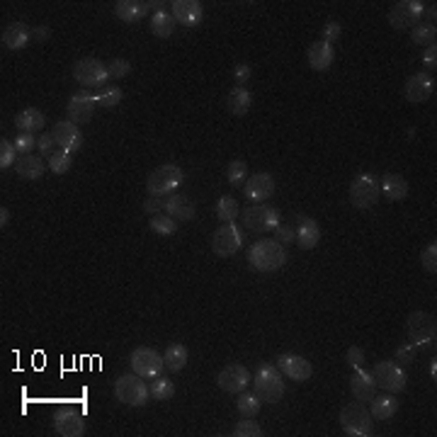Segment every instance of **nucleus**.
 Segmentation results:
<instances>
[{
    "mask_svg": "<svg viewBox=\"0 0 437 437\" xmlns=\"http://www.w3.org/2000/svg\"><path fill=\"white\" fill-rule=\"evenodd\" d=\"M248 263L258 272H277L287 263V248L280 241H272V238L255 241L248 251Z\"/></svg>",
    "mask_w": 437,
    "mask_h": 437,
    "instance_id": "1",
    "label": "nucleus"
},
{
    "mask_svg": "<svg viewBox=\"0 0 437 437\" xmlns=\"http://www.w3.org/2000/svg\"><path fill=\"white\" fill-rule=\"evenodd\" d=\"M183 180H185L183 168L173 166V163H166V166H158L149 178H146V190H149L151 197H170L178 192Z\"/></svg>",
    "mask_w": 437,
    "mask_h": 437,
    "instance_id": "2",
    "label": "nucleus"
},
{
    "mask_svg": "<svg viewBox=\"0 0 437 437\" xmlns=\"http://www.w3.org/2000/svg\"><path fill=\"white\" fill-rule=\"evenodd\" d=\"M255 394L265 404H277L285 396V379L280 374V367L270 365V362L258 367V374H255Z\"/></svg>",
    "mask_w": 437,
    "mask_h": 437,
    "instance_id": "3",
    "label": "nucleus"
},
{
    "mask_svg": "<svg viewBox=\"0 0 437 437\" xmlns=\"http://www.w3.org/2000/svg\"><path fill=\"white\" fill-rule=\"evenodd\" d=\"M243 226L253 234H270L280 226V212L265 202H253L243 209Z\"/></svg>",
    "mask_w": 437,
    "mask_h": 437,
    "instance_id": "4",
    "label": "nucleus"
},
{
    "mask_svg": "<svg viewBox=\"0 0 437 437\" xmlns=\"http://www.w3.org/2000/svg\"><path fill=\"white\" fill-rule=\"evenodd\" d=\"M340 428L350 437L372 435V413L367 411L362 401H353V404L343 406V411H340Z\"/></svg>",
    "mask_w": 437,
    "mask_h": 437,
    "instance_id": "5",
    "label": "nucleus"
},
{
    "mask_svg": "<svg viewBox=\"0 0 437 437\" xmlns=\"http://www.w3.org/2000/svg\"><path fill=\"white\" fill-rule=\"evenodd\" d=\"M406 333H408V343L411 345H416V348H430L437 336L435 316L425 314V311H413V314L408 316Z\"/></svg>",
    "mask_w": 437,
    "mask_h": 437,
    "instance_id": "6",
    "label": "nucleus"
},
{
    "mask_svg": "<svg viewBox=\"0 0 437 437\" xmlns=\"http://www.w3.org/2000/svg\"><path fill=\"white\" fill-rule=\"evenodd\" d=\"M115 394L122 404L132 408L144 406L151 399V391L144 384V377H139V374H122L115 382Z\"/></svg>",
    "mask_w": 437,
    "mask_h": 437,
    "instance_id": "7",
    "label": "nucleus"
},
{
    "mask_svg": "<svg viewBox=\"0 0 437 437\" xmlns=\"http://www.w3.org/2000/svg\"><path fill=\"white\" fill-rule=\"evenodd\" d=\"M379 178L372 173H360L350 185V202L355 209H372L379 202Z\"/></svg>",
    "mask_w": 437,
    "mask_h": 437,
    "instance_id": "8",
    "label": "nucleus"
},
{
    "mask_svg": "<svg viewBox=\"0 0 437 437\" xmlns=\"http://www.w3.org/2000/svg\"><path fill=\"white\" fill-rule=\"evenodd\" d=\"M374 382H377L379 389L389 391V394H399V391L406 389V372L404 367L399 365L396 360H382L374 365V372H372Z\"/></svg>",
    "mask_w": 437,
    "mask_h": 437,
    "instance_id": "9",
    "label": "nucleus"
},
{
    "mask_svg": "<svg viewBox=\"0 0 437 437\" xmlns=\"http://www.w3.org/2000/svg\"><path fill=\"white\" fill-rule=\"evenodd\" d=\"M425 3L423 0H401L391 8L389 13V22L394 30H408V27L418 25L423 17Z\"/></svg>",
    "mask_w": 437,
    "mask_h": 437,
    "instance_id": "10",
    "label": "nucleus"
},
{
    "mask_svg": "<svg viewBox=\"0 0 437 437\" xmlns=\"http://www.w3.org/2000/svg\"><path fill=\"white\" fill-rule=\"evenodd\" d=\"M129 365H132V372L139 374V377H158L166 365H163V357L156 353L153 348H136L132 357H129Z\"/></svg>",
    "mask_w": 437,
    "mask_h": 437,
    "instance_id": "11",
    "label": "nucleus"
},
{
    "mask_svg": "<svg viewBox=\"0 0 437 437\" xmlns=\"http://www.w3.org/2000/svg\"><path fill=\"white\" fill-rule=\"evenodd\" d=\"M243 246V234L241 229L234 224H224L214 231L212 236V251L219 255V258H231V255L238 253V248Z\"/></svg>",
    "mask_w": 437,
    "mask_h": 437,
    "instance_id": "12",
    "label": "nucleus"
},
{
    "mask_svg": "<svg viewBox=\"0 0 437 437\" xmlns=\"http://www.w3.org/2000/svg\"><path fill=\"white\" fill-rule=\"evenodd\" d=\"M73 78H76L81 85H88V88H100L110 81L107 76V64H102L98 59H81L76 66H73Z\"/></svg>",
    "mask_w": 437,
    "mask_h": 437,
    "instance_id": "13",
    "label": "nucleus"
},
{
    "mask_svg": "<svg viewBox=\"0 0 437 437\" xmlns=\"http://www.w3.org/2000/svg\"><path fill=\"white\" fill-rule=\"evenodd\" d=\"M95 107H98V98H95V93L81 90V93L71 95V100H68V105H66L68 122H73V124L90 122L93 115H95Z\"/></svg>",
    "mask_w": 437,
    "mask_h": 437,
    "instance_id": "14",
    "label": "nucleus"
},
{
    "mask_svg": "<svg viewBox=\"0 0 437 437\" xmlns=\"http://www.w3.org/2000/svg\"><path fill=\"white\" fill-rule=\"evenodd\" d=\"M217 384L221 391H226V394H241V391H246V387L251 384V372L243 365H229L219 372Z\"/></svg>",
    "mask_w": 437,
    "mask_h": 437,
    "instance_id": "15",
    "label": "nucleus"
},
{
    "mask_svg": "<svg viewBox=\"0 0 437 437\" xmlns=\"http://www.w3.org/2000/svg\"><path fill=\"white\" fill-rule=\"evenodd\" d=\"M404 93H406V100L413 102V105L430 100V98H433V93H435V78L430 76V73H425V71L413 73V76L406 81Z\"/></svg>",
    "mask_w": 437,
    "mask_h": 437,
    "instance_id": "16",
    "label": "nucleus"
},
{
    "mask_svg": "<svg viewBox=\"0 0 437 437\" xmlns=\"http://www.w3.org/2000/svg\"><path fill=\"white\" fill-rule=\"evenodd\" d=\"M51 134H54V141L61 151H68V153H76L78 149L83 146V134L78 129V124L73 122H56L51 127Z\"/></svg>",
    "mask_w": 437,
    "mask_h": 437,
    "instance_id": "17",
    "label": "nucleus"
},
{
    "mask_svg": "<svg viewBox=\"0 0 437 437\" xmlns=\"http://www.w3.org/2000/svg\"><path fill=\"white\" fill-rule=\"evenodd\" d=\"M277 367H280L282 374H287L289 379H294V382H306V379H311V374H314V367H311V362L306 360V357L294 355V353L280 355V360H277Z\"/></svg>",
    "mask_w": 437,
    "mask_h": 437,
    "instance_id": "18",
    "label": "nucleus"
},
{
    "mask_svg": "<svg viewBox=\"0 0 437 437\" xmlns=\"http://www.w3.org/2000/svg\"><path fill=\"white\" fill-rule=\"evenodd\" d=\"M243 195L251 202H265L275 195V178L270 173H255L243 183Z\"/></svg>",
    "mask_w": 437,
    "mask_h": 437,
    "instance_id": "19",
    "label": "nucleus"
},
{
    "mask_svg": "<svg viewBox=\"0 0 437 437\" xmlns=\"http://www.w3.org/2000/svg\"><path fill=\"white\" fill-rule=\"evenodd\" d=\"M173 5V17L178 25L183 27H197L204 20V8L200 0H175Z\"/></svg>",
    "mask_w": 437,
    "mask_h": 437,
    "instance_id": "20",
    "label": "nucleus"
},
{
    "mask_svg": "<svg viewBox=\"0 0 437 437\" xmlns=\"http://www.w3.org/2000/svg\"><path fill=\"white\" fill-rule=\"evenodd\" d=\"M54 430L61 437H83L85 435V421L71 408H61L54 416Z\"/></svg>",
    "mask_w": 437,
    "mask_h": 437,
    "instance_id": "21",
    "label": "nucleus"
},
{
    "mask_svg": "<svg viewBox=\"0 0 437 437\" xmlns=\"http://www.w3.org/2000/svg\"><path fill=\"white\" fill-rule=\"evenodd\" d=\"M350 389H353L355 399L367 404V401L374 399V391H377V382H374L372 372L365 370V367H357L353 379H350Z\"/></svg>",
    "mask_w": 437,
    "mask_h": 437,
    "instance_id": "22",
    "label": "nucleus"
},
{
    "mask_svg": "<svg viewBox=\"0 0 437 437\" xmlns=\"http://www.w3.org/2000/svg\"><path fill=\"white\" fill-rule=\"evenodd\" d=\"M149 10L156 13V3H141V0H119V3L115 5V15L122 22H129V25L139 22L141 17L149 13Z\"/></svg>",
    "mask_w": 437,
    "mask_h": 437,
    "instance_id": "23",
    "label": "nucleus"
},
{
    "mask_svg": "<svg viewBox=\"0 0 437 437\" xmlns=\"http://www.w3.org/2000/svg\"><path fill=\"white\" fill-rule=\"evenodd\" d=\"M379 192H382L387 200L391 202H401L408 197V183L404 175L399 173H387L384 178H379Z\"/></svg>",
    "mask_w": 437,
    "mask_h": 437,
    "instance_id": "24",
    "label": "nucleus"
},
{
    "mask_svg": "<svg viewBox=\"0 0 437 437\" xmlns=\"http://www.w3.org/2000/svg\"><path fill=\"white\" fill-rule=\"evenodd\" d=\"M32 42V30L27 25H22V22H13V25H8L3 30V44L5 49L10 51H20L25 47H30Z\"/></svg>",
    "mask_w": 437,
    "mask_h": 437,
    "instance_id": "25",
    "label": "nucleus"
},
{
    "mask_svg": "<svg viewBox=\"0 0 437 437\" xmlns=\"http://www.w3.org/2000/svg\"><path fill=\"white\" fill-rule=\"evenodd\" d=\"M306 59H309V66L314 68V71H328L333 64V59H336V51L328 42H314L306 51Z\"/></svg>",
    "mask_w": 437,
    "mask_h": 437,
    "instance_id": "26",
    "label": "nucleus"
},
{
    "mask_svg": "<svg viewBox=\"0 0 437 437\" xmlns=\"http://www.w3.org/2000/svg\"><path fill=\"white\" fill-rule=\"evenodd\" d=\"M321 241V229L314 219L309 217H299V226H297V246L302 251H311L316 248Z\"/></svg>",
    "mask_w": 437,
    "mask_h": 437,
    "instance_id": "27",
    "label": "nucleus"
},
{
    "mask_svg": "<svg viewBox=\"0 0 437 437\" xmlns=\"http://www.w3.org/2000/svg\"><path fill=\"white\" fill-rule=\"evenodd\" d=\"M166 214L175 221H192L195 219V204L185 195L166 197Z\"/></svg>",
    "mask_w": 437,
    "mask_h": 437,
    "instance_id": "28",
    "label": "nucleus"
},
{
    "mask_svg": "<svg viewBox=\"0 0 437 437\" xmlns=\"http://www.w3.org/2000/svg\"><path fill=\"white\" fill-rule=\"evenodd\" d=\"M251 105H253V95L246 85H236L229 93V98H226V107H229V112L236 117L248 115V112H251Z\"/></svg>",
    "mask_w": 437,
    "mask_h": 437,
    "instance_id": "29",
    "label": "nucleus"
},
{
    "mask_svg": "<svg viewBox=\"0 0 437 437\" xmlns=\"http://www.w3.org/2000/svg\"><path fill=\"white\" fill-rule=\"evenodd\" d=\"M15 127L20 129V134H34L44 129V115L37 107H27L15 117Z\"/></svg>",
    "mask_w": 437,
    "mask_h": 437,
    "instance_id": "30",
    "label": "nucleus"
},
{
    "mask_svg": "<svg viewBox=\"0 0 437 437\" xmlns=\"http://www.w3.org/2000/svg\"><path fill=\"white\" fill-rule=\"evenodd\" d=\"M15 170H17V175H20V178H25V180H39L47 168H44L42 158H37V156H32V153H27V156L17 158Z\"/></svg>",
    "mask_w": 437,
    "mask_h": 437,
    "instance_id": "31",
    "label": "nucleus"
},
{
    "mask_svg": "<svg viewBox=\"0 0 437 437\" xmlns=\"http://www.w3.org/2000/svg\"><path fill=\"white\" fill-rule=\"evenodd\" d=\"M396 411H399V401L394 396L382 394L372 399V421H389V418L396 416Z\"/></svg>",
    "mask_w": 437,
    "mask_h": 437,
    "instance_id": "32",
    "label": "nucleus"
},
{
    "mask_svg": "<svg viewBox=\"0 0 437 437\" xmlns=\"http://www.w3.org/2000/svg\"><path fill=\"white\" fill-rule=\"evenodd\" d=\"M175 17L173 13H168V10H156L151 17V32L156 34L158 39H170L175 32Z\"/></svg>",
    "mask_w": 437,
    "mask_h": 437,
    "instance_id": "33",
    "label": "nucleus"
},
{
    "mask_svg": "<svg viewBox=\"0 0 437 437\" xmlns=\"http://www.w3.org/2000/svg\"><path fill=\"white\" fill-rule=\"evenodd\" d=\"M163 365L168 372H180L187 365V348L183 343H173L168 345V350L163 353Z\"/></svg>",
    "mask_w": 437,
    "mask_h": 437,
    "instance_id": "34",
    "label": "nucleus"
},
{
    "mask_svg": "<svg viewBox=\"0 0 437 437\" xmlns=\"http://www.w3.org/2000/svg\"><path fill=\"white\" fill-rule=\"evenodd\" d=\"M95 98H98V105H102L105 110H112V107H117L119 102H122L124 93H122V88H119V85L105 83V85H100V88H98Z\"/></svg>",
    "mask_w": 437,
    "mask_h": 437,
    "instance_id": "35",
    "label": "nucleus"
},
{
    "mask_svg": "<svg viewBox=\"0 0 437 437\" xmlns=\"http://www.w3.org/2000/svg\"><path fill=\"white\" fill-rule=\"evenodd\" d=\"M47 163H49L51 173L64 175V173H68V170H71V166H73V153L56 149L54 153H51V156H47Z\"/></svg>",
    "mask_w": 437,
    "mask_h": 437,
    "instance_id": "36",
    "label": "nucleus"
},
{
    "mask_svg": "<svg viewBox=\"0 0 437 437\" xmlns=\"http://www.w3.org/2000/svg\"><path fill=\"white\" fill-rule=\"evenodd\" d=\"M149 226L153 234H158V236H173L175 231H178V221L170 219L168 214H153Z\"/></svg>",
    "mask_w": 437,
    "mask_h": 437,
    "instance_id": "37",
    "label": "nucleus"
},
{
    "mask_svg": "<svg viewBox=\"0 0 437 437\" xmlns=\"http://www.w3.org/2000/svg\"><path fill=\"white\" fill-rule=\"evenodd\" d=\"M437 37V30L433 22H425V25H416L411 32V42L413 44H423V47H433Z\"/></svg>",
    "mask_w": 437,
    "mask_h": 437,
    "instance_id": "38",
    "label": "nucleus"
},
{
    "mask_svg": "<svg viewBox=\"0 0 437 437\" xmlns=\"http://www.w3.org/2000/svg\"><path fill=\"white\" fill-rule=\"evenodd\" d=\"M149 391H151V399L168 401V399H173V394H175V384L166 377H153V384L149 387Z\"/></svg>",
    "mask_w": 437,
    "mask_h": 437,
    "instance_id": "39",
    "label": "nucleus"
},
{
    "mask_svg": "<svg viewBox=\"0 0 437 437\" xmlns=\"http://www.w3.org/2000/svg\"><path fill=\"white\" fill-rule=\"evenodd\" d=\"M238 413H241L243 418H255L260 411V399L253 394H246V391H241L238 394Z\"/></svg>",
    "mask_w": 437,
    "mask_h": 437,
    "instance_id": "40",
    "label": "nucleus"
},
{
    "mask_svg": "<svg viewBox=\"0 0 437 437\" xmlns=\"http://www.w3.org/2000/svg\"><path fill=\"white\" fill-rule=\"evenodd\" d=\"M217 217L224 221V224H231V221L238 217V202L234 197H229V195L221 197L217 202Z\"/></svg>",
    "mask_w": 437,
    "mask_h": 437,
    "instance_id": "41",
    "label": "nucleus"
},
{
    "mask_svg": "<svg viewBox=\"0 0 437 437\" xmlns=\"http://www.w3.org/2000/svg\"><path fill=\"white\" fill-rule=\"evenodd\" d=\"M226 180H229V183L234 185V187L246 183V180H248V166H246V161H241V158L231 161L229 168H226Z\"/></svg>",
    "mask_w": 437,
    "mask_h": 437,
    "instance_id": "42",
    "label": "nucleus"
},
{
    "mask_svg": "<svg viewBox=\"0 0 437 437\" xmlns=\"http://www.w3.org/2000/svg\"><path fill=\"white\" fill-rule=\"evenodd\" d=\"M234 437H260L263 435V430H260V425L253 421V418H243V421L236 423L234 433H231Z\"/></svg>",
    "mask_w": 437,
    "mask_h": 437,
    "instance_id": "43",
    "label": "nucleus"
},
{
    "mask_svg": "<svg viewBox=\"0 0 437 437\" xmlns=\"http://www.w3.org/2000/svg\"><path fill=\"white\" fill-rule=\"evenodd\" d=\"M17 163V149L15 141H0V168H13Z\"/></svg>",
    "mask_w": 437,
    "mask_h": 437,
    "instance_id": "44",
    "label": "nucleus"
},
{
    "mask_svg": "<svg viewBox=\"0 0 437 437\" xmlns=\"http://www.w3.org/2000/svg\"><path fill=\"white\" fill-rule=\"evenodd\" d=\"M129 73H132V64L124 59H115L107 64V76H110V81H122V78H127Z\"/></svg>",
    "mask_w": 437,
    "mask_h": 437,
    "instance_id": "45",
    "label": "nucleus"
},
{
    "mask_svg": "<svg viewBox=\"0 0 437 437\" xmlns=\"http://www.w3.org/2000/svg\"><path fill=\"white\" fill-rule=\"evenodd\" d=\"M421 265L425 272H430V275H435L437 272V243H428V246L423 248L421 253Z\"/></svg>",
    "mask_w": 437,
    "mask_h": 437,
    "instance_id": "46",
    "label": "nucleus"
},
{
    "mask_svg": "<svg viewBox=\"0 0 437 437\" xmlns=\"http://www.w3.org/2000/svg\"><path fill=\"white\" fill-rule=\"evenodd\" d=\"M37 144H39V139H34L32 134H20L15 139V149H17L20 156H27V153H30Z\"/></svg>",
    "mask_w": 437,
    "mask_h": 437,
    "instance_id": "47",
    "label": "nucleus"
},
{
    "mask_svg": "<svg viewBox=\"0 0 437 437\" xmlns=\"http://www.w3.org/2000/svg\"><path fill=\"white\" fill-rule=\"evenodd\" d=\"M416 345H411V343H404V345H399V350H396V362L399 365H411L413 360H416Z\"/></svg>",
    "mask_w": 437,
    "mask_h": 437,
    "instance_id": "48",
    "label": "nucleus"
},
{
    "mask_svg": "<svg viewBox=\"0 0 437 437\" xmlns=\"http://www.w3.org/2000/svg\"><path fill=\"white\" fill-rule=\"evenodd\" d=\"M144 212L146 214H163L166 212V197H151L149 195V200L144 202Z\"/></svg>",
    "mask_w": 437,
    "mask_h": 437,
    "instance_id": "49",
    "label": "nucleus"
},
{
    "mask_svg": "<svg viewBox=\"0 0 437 437\" xmlns=\"http://www.w3.org/2000/svg\"><path fill=\"white\" fill-rule=\"evenodd\" d=\"M275 236H277V241L282 243V246H287V243H294L297 241V231L292 229V226H277L275 229Z\"/></svg>",
    "mask_w": 437,
    "mask_h": 437,
    "instance_id": "50",
    "label": "nucleus"
},
{
    "mask_svg": "<svg viewBox=\"0 0 437 437\" xmlns=\"http://www.w3.org/2000/svg\"><path fill=\"white\" fill-rule=\"evenodd\" d=\"M345 360H348V365L353 367V370H357V367L365 365V350L355 348V345H353V348L348 350V355H345Z\"/></svg>",
    "mask_w": 437,
    "mask_h": 437,
    "instance_id": "51",
    "label": "nucleus"
},
{
    "mask_svg": "<svg viewBox=\"0 0 437 437\" xmlns=\"http://www.w3.org/2000/svg\"><path fill=\"white\" fill-rule=\"evenodd\" d=\"M340 32H343V30H340L338 22H328V25L323 27V42H328L333 47V44H336L338 39H340Z\"/></svg>",
    "mask_w": 437,
    "mask_h": 437,
    "instance_id": "52",
    "label": "nucleus"
},
{
    "mask_svg": "<svg viewBox=\"0 0 437 437\" xmlns=\"http://www.w3.org/2000/svg\"><path fill=\"white\" fill-rule=\"evenodd\" d=\"M39 149H42V153H47V156H51V153H54L56 149H59V146H56V141H54V134L51 132H47L42 136V139H39Z\"/></svg>",
    "mask_w": 437,
    "mask_h": 437,
    "instance_id": "53",
    "label": "nucleus"
},
{
    "mask_svg": "<svg viewBox=\"0 0 437 437\" xmlns=\"http://www.w3.org/2000/svg\"><path fill=\"white\" fill-rule=\"evenodd\" d=\"M251 66H248V64H238L236 66V71H234V78H236V83L238 85H243V83H248V81H251Z\"/></svg>",
    "mask_w": 437,
    "mask_h": 437,
    "instance_id": "54",
    "label": "nucleus"
},
{
    "mask_svg": "<svg viewBox=\"0 0 437 437\" xmlns=\"http://www.w3.org/2000/svg\"><path fill=\"white\" fill-rule=\"evenodd\" d=\"M423 66L425 68H433V71H435V66H437V44H433V47H425Z\"/></svg>",
    "mask_w": 437,
    "mask_h": 437,
    "instance_id": "55",
    "label": "nucleus"
},
{
    "mask_svg": "<svg viewBox=\"0 0 437 437\" xmlns=\"http://www.w3.org/2000/svg\"><path fill=\"white\" fill-rule=\"evenodd\" d=\"M51 37L49 27H37V30H32V42H47Z\"/></svg>",
    "mask_w": 437,
    "mask_h": 437,
    "instance_id": "56",
    "label": "nucleus"
},
{
    "mask_svg": "<svg viewBox=\"0 0 437 437\" xmlns=\"http://www.w3.org/2000/svg\"><path fill=\"white\" fill-rule=\"evenodd\" d=\"M10 224V212H8V209H0V226H3V229H5V226H8Z\"/></svg>",
    "mask_w": 437,
    "mask_h": 437,
    "instance_id": "57",
    "label": "nucleus"
},
{
    "mask_svg": "<svg viewBox=\"0 0 437 437\" xmlns=\"http://www.w3.org/2000/svg\"><path fill=\"white\" fill-rule=\"evenodd\" d=\"M435 372H437V362L433 360V365H430V374H433V382L437 379V374H435Z\"/></svg>",
    "mask_w": 437,
    "mask_h": 437,
    "instance_id": "58",
    "label": "nucleus"
}]
</instances>
